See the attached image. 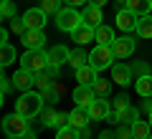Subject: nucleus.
Here are the masks:
<instances>
[{"label":"nucleus","mask_w":152,"mask_h":139,"mask_svg":"<svg viewBox=\"0 0 152 139\" xmlns=\"http://www.w3.org/2000/svg\"><path fill=\"white\" fill-rule=\"evenodd\" d=\"M117 58L114 56V51H112V46H96V48L89 53V63L94 66L96 71H107V68H112V61Z\"/></svg>","instance_id":"obj_5"},{"label":"nucleus","mask_w":152,"mask_h":139,"mask_svg":"<svg viewBox=\"0 0 152 139\" xmlns=\"http://www.w3.org/2000/svg\"><path fill=\"white\" fill-rule=\"evenodd\" d=\"M81 18H84V23H86V25L99 28L104 15H102V8H99V5H86V8H84V13H81Z\"/></svg>","instance_id":"obj_14"},{"label":"nucleus","mask_w":152,"mask_h":139,"mask_svg":"<svg viewBox=\"0 0 152 139\" xmlns=\"http://www.w3.org/2000/svg\"><path fill=\"white\" fill-rule=\"evenodd\" d=\"M23 139H36V134H33V132H28V134H26Z\"/></svg>","instance_id":"obj_39"},{"label":"nucleus","mask_w":152,"mask_h":139,"mask_svg":"<svg viewBox=\"0 0 152 139\" xmlns=\"http://www.w3.org/2000/svg\"><path fill=\"white\" fill-rule=\"evenodd\" d=\"M43 127H69V114H58V111H46L43 114Z\"/></svg>","instance_id":"obj_20"},{"label":"nucleus","mask_w":152,"mask_h":139,"mask_svg":"<svg viewBox=\"0 0 152 139\" xmlns=\"http://www.w3.org/2000/svg\"><path fill=\"white\" fill-rule=\"evenodd\" d=\"M3 18H5V20L15 18V5H13V3H3Z\"/></svg>","instance_id":"obj_34"},{"label":"nucleus","mask_w":152,"mask_h":139,"mask_svg":"<svg viewBox=\"0 0 152 139\" xmlns=\"http://www.w3.org/2000/svg\"><path fill=\"white\" fill-rule=\"evenodd\" d=\"M71 58V51L66 48V46H56V48L48 51V66H53V68H58L64 61Z\"/></svg>","instance_id":"obj_15"},{"label":"nucleus","mask_w":152,"mask_h":139,"mask_svg":"<svg viewBox=\"0 0 152 139\" xmlns=\"http://www.w3.org/2000/svg\"><path fill=\"white\" fill-rule=\"evenodd\" d=\"M99 139H117V134L107 129V132H102V134H99Z\"/></svg>","instance_id":"obj_36"},{"label":"nucleus","mask_w":152,"mask_h":139,"mask_svg":"<svg viewBox=\"0 0 152 139\" xmlns=\"http://www.w3.org/2000/svg\"><path fill=\"white\" fill-rule=\"evenodd\" d=\"M147 122H150V124H152V111H150V116H147Z\"/></svg>","instance_id":"obj_40"},{"label":"nucleus","mask_w":152,"mask_h":139,"mask_svg":"<svg viewBox=\"0 0 152 139\" xmlns=\"http://www.w3.org/2000/svg\"><path fill=\"white\" fill-rule=\"evenodd\" d=\"M134 89L142 99H150L152 96V74H145V76H137L134 81Z\"/></svg>","instance_id":"obj_22"},{"label":"nucleus","mask_w":152,"mask_h":139,"mask_svg":"<svg viewBox=\"0 0 152 139\" xmlns=\"http://www.w3.org/2000/svg\"><path fill=\"white\" fill-rule=\"evenodd\" d=\"M91 86H94V94H96V99H109V91H112V81L96 79Z\"/></svg>","instance_id":"obj_25"},{"label":"nucleus","mask_w":152,"mask_h":139,"mask_svg":"<svg viewBox=\"0 0 152 139\" xmlns=\"http://www.w3.org/2000/svg\"><path fill=\"white\" fill-rule=\"evenodd\" d=\"M81 23H84V18H81V13H79V8H64V10L56 15V25L64 33H74Z\"/></svg>","instance_id":"obj_3"},{"label":"nucleus","mask_w":152,"mask_h":139,"mask_svg":"<svg viewBox=\"0 0 152 139\" xmlns=\"http://www.w3.org/2000/svg\"><path fill=\"white\" fill-rule=\"evenodd\" d=\"M129 68H132V74H137V76H145V74H150V66H147L145 61H137V63H132Z\"/></svg>","instance_id":"obj_32"},{"label":"nucleus","mask_w":152,"mask_h":139,"mask_svg":"<svg viewBox=\"0 0 152 139\" xmlns=\"http://www.w3.org/2000/svg\"><path fill=\"white\" fill-rule=\"evenodd\" d=\"M137 36L140 38H152V15H142L137 23Z\"/></svg>","instance_id":"obj_24"},{"label":"nucleus","mask_w":152,"mask_h":139,"mask_svg":"<svg viewBox=\"0 0 152 139\" xmlns=\"http://www.w3.org/2000/svg\"><path fill=\"white\" fill-rule=\"evenodd\" d=\"M124 8L127 10H132L134 15H150V10H152V0H127L124 3Z\"/></svg>","instance_id":"obj_21"},{"label":"nucleus","mask_w":152,"mask_h":139,"mask_svg":"<svg viewBox=\"0 0 152 139\" xmlns=\"http://www.w3.org/2000/svg\"><path fill=\"white\" fill-rule=\"evenodd\" d=\"M94 41H96V46H112L117 38H114V31L109 25H99V28H94Z\"/></svg>","instance_id":"obj_18"},{"label":"nucleus","mask_w":152,"mask_h":139,"mask_svg":"<svg viewBox=\"0 0 152 139\" xmlns=\"http://www.w3.org/2000/svg\"><path fill=\"white\" fill-rule=\"evenodd\" d=\"M13 86L18 91H33L36 89V74H31L26 68H18L15 76H13Z\"/></svg>","instance_id":"obj_9"},{"label":"nucleus","mask_w":152,"mask_h":139,"mask_svg":"<svg viewBox=\"0 0 152 139\" xmlns=\"http://www.w3.org/2000/svg\"><path fill=\"white\" fill-rule=\"evenodd\" d=\"M117 3H127V0H117Z\"/></svg>","instance_id":"obj_42"},{"label":"nucleus","mask_w":152,"mask_h":139,"mask_svg":"<svg viewBox=\"0 0 152 139\" xmlns=\"http://www.w3.org/2000/svg\"><path fill=\"white\" fill-rule=\"evenodd\" d=\"M86 111H89V116H91V122H104V119H109V114H112V101H107V99H94Z\"/></svg>","instance_id":"obj_7"},{"label":"nucleus","mask_w":152,"mask_h":139,"mask_svg":"<svg viewBox=\"0 0 152 139\" xmlns=\"http://www.w3.org/2000/svg\"><path fill=\"white\" fill-rule=\"evenodd\" d=\"M147 139H152V134H150V137H147Z\"/></svg>","instance_id":"obj_44"},{"label":"nucleus","mask_w":152,"mask_h":139,"mask_svg":"<svg viewBox=\"0 0 152 139\" xmlns=\"http://www.w3.org/2000/svg\"><path fill=\"white\" fill-rule=\"evenodd\" d=\"M132 76H134V74H132L129 66H124V63H114L112 66V81L117 86H129L132 84Z\"/></svg>","instance_id":"obj_12"},{"label":"nucleus","mask_w":152,"mask_h":139,"mask_svg":"<svg viewBox=\"0 0 152 139\" xmlns=\"http://www.w3.org/2000/svg\"><path fill=\"white\" fill-rule=\"evenodd\" d=\"M89 122H91V116H89V111H86V109H81V106H76L74 111L69 114V124H71V127H76V129H84Z\"/></svg>","instance_id":"obj_19"},{"label":"nucleus","mask_w":152,"mask_h":139,"mask_svg":"<svg viewBox=\"0 0 152 139\" xmlns=\"http://www.w3.org/2000/svg\"><path fill=\"white\" fill-rule=\"evenodd\" d=\"M56 139H81V129H76V127H61L58 132H56Z\"/></svg>","instance_id":"obj_27"},{"label":"nucleus","mask_w":152,"mask_h":139,"mask_svg":"<svg viewBox=\"0 0 152 139\" xmlns=\"http://www.w3.org/2000/svg\"><path fill=\"white\" fill-rule=\"evenodd\" d=\"M8 139H23V137H8Z\"/></svg>","instance_id":"obj_41"},{"label":"nucleus","mask_w":152,"mask_h":139,"mask_svg":"<svg viewBox=\"0 0 152 139\" xmlns=\"http://www.w3.org/2000/svg\"><path fill=\"white\" fill-rule=\"evenodd\" d=\"M46 15H48V13H46L43 8H28V10L23 13V23H26L28 31H43Z\"/></svg>","instance_id":"obj_6"},{"label":"nucleus","mask_w":152,"mask_h":139,"mask_svg":"<svg viewBox=\"0 0 152 139\" xmlns=\"http://www.w3.org/2000/svg\"><path fill=\"white\" fill-rule=\"evenodd\" d=\"M3 132H5V137H26L31 129H28V119L20 116L18 111L8 114L5 119H3Z\"/></svg>","instance_id":"obj_4"},{"label":"nucleus","mask_w":152,"mask_h":139,"mask_svg":"<svg viewBox=\"0 0 152 139\" xmlns=\"http://www.w3.org/2000/svg\"><path fill=\"white\" fill-rule=\"evenodd\" d=\"M64 0H41V8H43L46 13H51V15H58L61 10H64Z\"/></svg>","instance_id":"obj_29"},{"label":"nucleus","mask_w":152,"mask_h":139,"mask_svg":"<svg viewBox=\"0 0 152 139\" xmlns=\"http://www.w3.org/2000/svg\"><path fill=\"white\" fill-rule=\"evenodd\" d=\"M96 99V94H94V86H84V84H79L74 89V101H76V106H81V109H89V104Z\"/></svg>","instance_id":"obj_11"},{"label":"nucleus","mask_w":152,"mask_h":139,"mask_svg":"<svg viewBox=\"0 0 152 139\" xmlns=\"http://www.w3.org/2000/svg\"><path fill=\"white\" fill-rule=\"evenodd\" d=\"M69 63L74 66V71H76V68H81V66H86V63H89V53H81V51H71Z\"/></svg>","instance_id":"obj_28"},{"label":"nucleus","mask_w":152,"mask_h":139,"mask_svg":"<svg viewBox=\"0 0 152 139\" xmlns=\"http://www.w3.org/2000/svg\"><path fill=\"white\" fill-rule=\"evenodd\" d=\"M10 31L13 33H15V36H26V31H28V28H26V23H23V18H10Z\"/></svg>","instance_id":"obj_31"},{"label":"nucleus","mask_w":152,"mask_h":139,"mask_svg":"<svg viewBox=\"0 0 152 139\" xmlns=\"http://www.w3.org/2000/svg\"><path fill=\"white\" fill-rule=\"evenodd\" d=\"M129 127H132L134 139H147V137L152 134V124H150V122H140V119H137V122H132Z\"/></svg>","instance_id":"obj_23"},{"label":"nucleus","mask_w":152,"mask_h":139,"mask_svg":"<svg viewBox=\"0 0 152 139\" xmlns=\"http://www.w3.org/2000/svg\"><path fill=\"white\" fill-rule=\"evenodd\" d=\"M43 101H46V96L41 94V91H23L20 94V99L15 101V111L20 114V116H26V119H36L38 114L43 111Z\"/></svg>","instance_id":"obj_1"},{"label":"nucleus","mask_w":152,"mask_h":139,"mask_svg":"<svg viewBox=\"0 0 152 139\" xmlns=\"http://www.w3.org/2000/svg\"><path fill=\"white\" fill-rule=\"evenodd\" d=\"M99 71L94 68L91 63H86V66H81V68H76V81H79V84H84V86H91L94 81L99 79Z\"/></svg>","instance_id":"obj_17"},{"label":"nucleus","mask_w":152,"mask_h":139,"mask_svg":"<svg viewBox=\"0 0 152 139\" xmlns=\"http://www.w3.org/2000/svg\"><path fill=\"white\" fill-rule=\"evenodd\" d=\"M117 139H134V134H132V127L122 124V127L117 129Z\"/></svg>","instance_id":"obj_33"},{"label":"nucleus","mask_w":152,"mask_h":139,"mask_svg":"<svg viewBox=\"0 0 152 139\" xmlns=\"http://www.w3.org/2000/svg\"><path fill=\"white\" fill-rule=\"evenodd\" d=\"M20 68L31 71V74H43L48 68V53L46 51H26L20 56Z\"/></svg>","instance_id":"obj_2"},{"label":"nucleus","mask_w":152,"mask_h":139,"mask_svg":"<svg viewBox=\"0 0 152 139\" xmlns=\"http://www.w3.org/2000/svg\"><path fill=\"white\" fill-rule=\"evenodd\" d=\"M13 61H15V48H13L10 43H3V48H0V66L5 68V66H10Z\"/></svg>","instance_id":"obj_26"},{"label":"nucleus","mask_w":152,"mask_h":139,"mask_svg":"<svg viewBox=\"0 0 152 139\" xmlns=\"http://www.w3.org/2000/svg\"><path fill=\"white\" fill-rule=\"evenodd\" d=\"M107 3H109V0H89V5H99V8H104Z\"/></svg>","instance_id":"obj_37"},{"label":"nucleus","mask_w":152,"mask_h":139,"mask_svg":"<svg viewBox=\"0 0 152 139\" xmlns=\"http://www.w3.org/2000/svg\"><path fill=\"white\" fill-rule=\"evenodd\" d=\"M86 3H89V0H64L66 8H84Z\"/></svg>","instance_id":"obj_35"},{"label":"nucleus","mask_w":152,"mask_h":139,"mask_svg":"<svg viewBox=\"0 0 152 139\" xmlns=\"http://www.w3.org/2000/svg\"><path fill=\"white\" fill-rule=\"evenodd\" d=\"M23 46H26L28 51H43V46H46L43 31H26V36H23Z\"/></svg>","instance_id":"obj_13"},{"label":"nucleus","mask_w":152,"mask_h":139,"mask_svg":"<svg viewBox=\"0 0 152 139\" xmlns=\"http://www.w3.org/2000/svg\"><path fill=\"white\" fill-rule=\"evenodd\" d=\"M142 109H145V111L150 114V111H152V101H145V104H142Z\"/></svg>","instance_id":"obj_38"},{"label":"nucleus","mask_w":152,"mask_h":139,"mask_svg":"<svg viewBox=\"0 0 152 139\" xmlns=\"http://www.w3.org/2000/svg\"><path fill=\"white\" fill-rule=\"evenodd\" d=\"M71 41H76L79 46H86V43H91V41H94V28L86 25V23H81V25L71 33Z\"/></svg>","instance_id":"obj_16"},{"label":"nucleus","mask_w":152,"mask_h":139,"mask_svg":"<svg viewBox=\"0 0 152 139\" xmlns=\"http://www.w3.org/2000/svg\"><path fill=\"white\" fill-rule=\"evenodd\" d=\"M134 46H137V41L132 36H122V38H117V41L112 43V51H114L117 58H129V56L134 53Z\"/></svg>","instance_id":"obj_8"},{"label":"nucleus","mask_w":152,"mask_h":139,"mask_svg":"<svg viewBox=\"0 0 152 139\" xmlns=\"http://www.w3.org/2000/svg\"><path fill=\"white\" fill-rule=\"evenodd\" d=\"M3 3H10V0H3Z\"/></svg>","instance_id":"obj_43"},{"label":"nucleus","mask_w":152,"mask_h":139,"mask_svg":"<svg viewBox=\"0 0 152 139\" xmlns=\"http://www.w3.org/2000/svg\"><path fill=\"white\" fill-rule=\"evenodd\" d=\"M137 23H140V15H134L132 10H127V8H122L119 13H117V28L124 33H132L137 31Z\"/></svg>","instance_id":"obj_10"},{"label":"nucleus","mask_w":152,"mask_h":139,"mask_svg":"<svg viewBox=\"0 0 152 139\" xmlns=\"http://www.w3.org/2000/svg\"><path fill=\"white\" fill-rule=\"evenodd\" d=\"M127 109H129V99H127V96H117L112 101V111L122 114V111H127Z\"/></svg>","instance_id":"obj_30"}]
</instances>
